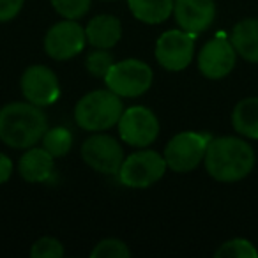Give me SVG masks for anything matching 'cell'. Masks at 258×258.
Wrapping results in <instances>:
<instances>
[{
  "mask_svg": "<svg viewBox=\"0 0 258 258\" xmlns=\"http://www.w3.org/2000/svg\"><path fill=\"white\" fill-rule=\"evenodd\" d=\"M154 73L151 66L137 58L115 62L104 76L106 87L120 97H138L145 94L152 85Z\"/></svg>",
  "mask_w": 258,
  "mask_h": 258,
  "instance_id": "obj_4",
  "label": "cell"
},
{
  "mask_svg": "<svg viewBox=\"0 0 258 258\" xmlns=\"http://www.w3.org/2000/svg\"><path fill=\"white\" fill-rule=\"evenodd\" d=\"M175 0H127L129 11L147 25H158L170 18Z\"/></svg>",
  "mask_w": 258,
  "mask_h": 258,
  "instance_id": "obj_17",
  "label": "cell"
},
{
  "mask_svg": "<svg viewBox=\"0 0 258 258\" xmlns=\"http://www.w3.org/2000/svg\"><path fill=\"white\" fill-rule=\"evenodd\" d=\"M211 142L209 135L184 131L168 142L165 147V161L170 170L177 173H186L195 170L205 158L207 145Z\"/></svg>",
  "mask_w": 258,
  "mask_h": 258,
  "instance_id": "obj_6",
  "label": "cell"
},
{
  "mask_svg": "<svg viewBox=\"0 0 258 258\" xmlns=\"http://www.w3.org/2000/svg\"><path fill=\"white\" fill-rule=\"evenodd\" d=\"M124 104L120 96L110 89L85 94L75 106V120L85 131H106L118 124Z\"/></svg>",
  "mask_w": 258,
  "mask_h": 258,
  "instance_id": "obj_3",
  "label": "cell"
},
{
  "mask_svg": "<svg viewBox=\"0 0 258 258\" xmlns=\"http://www.w3.org/2000/svg\"><path fill=\"white\" fill-rule=\"evenodd\" d=\"M48 131L46 113L32 103H9L0 108V140L11 149H30Z\"/></svg>",
  "mask_w": 258,
  "mask_h": 258,
  "instance_id": "obj_1",
  "label": "cell"
},
{
  "mask_svg": "<svg viewBox=\"0 0 258 258\" xmlns=\"http://www.w3.org/2000/svg\"><path fill=\"white\" fill-rule=\"evenodd\" d=\"M32 258H62L64 256V246L53 237H43L36 240L30 249Z\"/></svg>",
  "mask_w": 258,
  "mask_h": 258,
  "instance_id": "obj_24",
  "label": "cell"
},
{
  "mask_svg": "<svg viewBox=\"0 0 258 258\" xmlns=\"http://www.w3.org/2000/svg\"><path fill=\"white\" fill-rule=\"evenodd\" d=\"M22 94L36 106H50L60 96V85L48 66H30L22 76Z\"/></svg>",
  "mask_w": 258,
  "mask_h": 258,
  "instance_id": "obj_11",
  "label": "cell"
},
{
  "mask_svg": "<svg viewBox=\"0 0 258 258\" xmlns=\"http://www.w3.org/2000/svg\"><path fill=\"white\" fill-rule=\"evenodd\" d=\"M87 43L94 48H103L110 50L120 41L122 37V25L118 18L110 15H101L92 18L85 27Z\"/></svg>",
  "mask_w": 258,
  "mask_h": 258,
  "instance_id": "obj_15",
  "label": "cell"
},
{
  "mask_svg": "<svg viewBox=\"0 0 258 258\" xmlns=\"http://www.w3.org/2000/svg\"><path fill=\"white\" fill-rule=\"evenodd\" d=\"M43 147L50 152L53 158H62L73 147V135L66 127H53L48 129L43 137Z\"/></svg>",
  "mask_w": 258,
  "mask_h": 258,
  "instance_id": "obj_19",
  "label": "cell"
},
{
  "mask_svg": "<svg viewBox=\"0 0 258 258\" xmlns=\"http://www.w3.org/2000/svg\"><path fill=\"white\" fill-rule=\"evenodd\" d=\"M53 156L44 147H30L18 163V172L27 182H44L53 175Z\"/></svg>",
  "mask_w": 258,
  "mask_h": 258,
  "instance_id": "obj_14",
  "label": "cell"
},
{
  "mask_svg": "<svg viewBox=\"0 0 258 258\" xmlns=\"http://www.w3.org/2000/svg\"><path fill=\"white\" fill-rule=\"evenodd\" d=\"M173 15L180 29L198 36L214 22L216 4L214 0H175Z\"/></svg>",
  "mask_w": 258,
  "mask_h": 258,
  "instance_id": "obj_13",
  "label": "cell"
},
{
  "mask_svg": "<svg viewBox=\"0 0 258 258\" xmlns=\"http://www.w3.org/2000/svg\"><path fill=\"white\" fill-rule=\"evenodd\" d=\"M11 173H13V161L6 154L0 152V184L8 182Z\"/></svg>",
  "mask_w": 258,
  "mask_h": 258,
  "instance_id": "obj_26",
  "label": "cell"
},
{
  "mask_svg": "<svg viewBox=\"0 0 258 258\" xmlns=\"http://www.w3.org/2000/svg\"><path fill=\"white\" fill-rule=\"evenodd\" d=\"M195 34L186 30H168L156 43V60L166 71H182L191 64L195 55Z\"/></svg>",
  "mask_w": 258,
  "mask_h": 258,
  "instance_id": "obj_8",
  "label": "cell"
},
{
  "mask_svg": "<svg viewBox=\"0 0 258 258\" xmlns=\"http://www.w3.org/2000/svg\"><path fill=\"white\" fill-rule=\"evenodd\" d=\"M232 41L235 51L247 62L258 64V20L246 18L232 30Z\"/></svg>",
  "mask_w": 258,
  "mask_h": 258,
  "instance_id": "obj_16",
  "label": "cell"
},
{
  "mask_svg": "<svg viewBox=\"0 0 258 258\" xmlns=\"http://www.w3.org/2000/svg\"><path fill=\"white\" fill-rule=\"evenodd\" d=\"M232 124L239 135L258 140V97H247L237 103L232 113Z\"/></svg>",
  "mask_w": 258,
  "mask_h": 258,
  "instance_id": "obj_18",
  "label": "cell"
},
{
  "mask_svg": "<svg viewBox=\"0 0 258 258\" xmlns=\"http://www.w3.org/2000/svg\"><path fill=\"white\" fill-rule=\"evenodd\" d=\"M204 163L212 179L219 182H237L253 170L254 151L240 138H214L209 142Z\"/></svg>",
  "mask_w": 258,
  "mask_h": 258,
  "instance_id": "obj_2",
  "label": "cell"
},
{
  "mask_svg": "<svg viewBox=\"0 0 258 258\" xmlns=\"http://www.w3.org/2000/svg\"><path fill=\"white\" fill-rule=\"evenodd\" d=\"M85 29L76 20H64L51 27L44 36V51L55 60H69L83 51Z\"/></svg>",
  "mask_w": 258,
  "mask_h": 258,
  "instance_id": "obj_10",
  "label": "cell"
},
{
  "mask_svg": "<svg viewBox=\"0 0 258 258\" xmlns=\"http://www.w3.org/2000/svg\"><path fill=\"white\" fill-rule=\"evenodd\" d=\"M237 51L232 41L216 37L209 41L198 53V69L209 80H221L235 68Z\"/></svg>",
  "mask_w": 258,
  "mask_h": 258,
  "instance_id": "obj_12",
  "label": "cell"
},
{
  "mask_svg": "<svg viewBox=\"0 0 258 258\" xmlns=\"http://www.w3.org/2000/svg\"><path fill=\"white\" fill-rule=\"evenodd\" d=\"M92 258H129L131 251L122 240L118 239H104L90 253Z\"/></svg>",
  "mask_w": 258,
  "mask_h": 258,
  "instance_id": "obj_22",
  "label": "cell"
},
{
  "mask_svg": "<svg viewBox=\"0 0 258 258\" xmlns=\"http://www.w3.org/2000/svg\"><path fill=\"white\" fill-rule=\"evenodd\" d=\"M113 64L115 62H113L111 53H108V50H103V48H96L85 60L87 71L92 76H96V78H103V80Z\"/></svg>",
  "mask_w": 258,
  "mask_h": 258,
  "instance_id": "obj_21",
  "label": "cell"
},
{
  "mask_svg": "<svg viewBox=\"0 0 258 258\" xmlns=\"http://www.w3.org/2000/svg\"><path fill=\"white\" fill-rule=\"evenodd\" d=\"M166 168H168V165L165 161V156L154 151H140L127 156L122 161L117 175L125 187L144 189V187L158 182L165 175Z\"/></svg>",
  "mask_w": 258,
  "mask_h": 258,
  "instance_id": "obj_5",
  "label": "cell"
},
{
  "mask_svg": "<svg viewBox=\"0 0 258 258\" xmlns=\"http://www.w3.org/2000/svg\"><path fill=\"white\" fill-rule=\"evenodd\" d=\"M25 0H0V22H11L22 11Z\"/></svg>",
  "mask_w": 258,
  "mask_h": 258,
  "instance_id": "obj_25",
  "label": "cell"
},
{
  "mask_svg": "<svg viewBox=\"0 0 258 258\" xmlns=\"http://www.w3.org/2000/svg\"><path fill=\"white\" fill-rule=\"evenodd\" d=\"M82 158L96 172L117 175L124 161V149L110 135H92L83 142Z\"/></svg>",
  "mask_w": 258,
  "mask_h": 258,
  "instance_id": "obj_9",
  "label": "cell"
},
{
  "mask_svg": "<svg viewBox=\"0 0 258 258\" xmlns=\"http://www.w3.org/2000/svg\"><path fill=\"white\" fill-rule=\"evenodd\" d=\"M118 135L131 147L145 149L159 135V120L145 106H131L124 110L120 120H118Z\"/></svg>",
  "mask_w": 258,
  "mask_h": 258,
  "instance_id": "obj_7",
  "label": "cell"
},
{
  "mask_svg": "<svg viewBox=\"0 0 258 258\" xmlns=\"http://www.w3.org/2000/svg\"><path fill=\"white\" fill-rule=\"evenodd\" d=\"M53 9L66 20H78L90 9V0H51Z\"/></svg>",
  "mask_w": 258,
  "mask_h": 258,
  "instance_id": "obj_23",
  "label": "cell"
},
{
  "mask_svg": "<svg viewBox=\"0 0 258 258\" xmlns=\"http://www.w3.org/2000/svg\"><path fill=\"white\" fill-rule=\"evenodd\" d=\"M218 258H256L258 251L249 240L246 239H232L228 242L221 244L216 251Z\"/></svg>",
  "mask_w": 258,
  "mask_h": 258,
  "instance_id": "obj_20",
  "label": "cell"
}]
</instances>
